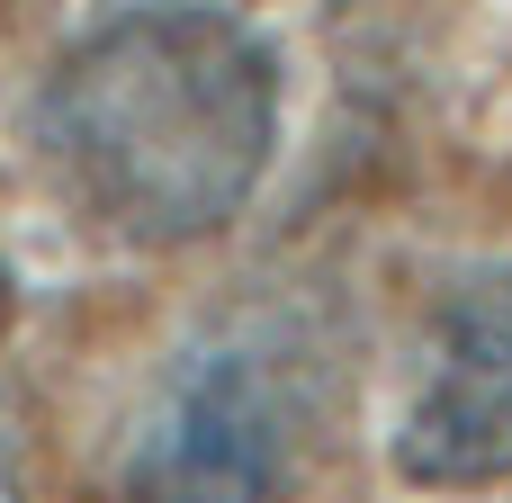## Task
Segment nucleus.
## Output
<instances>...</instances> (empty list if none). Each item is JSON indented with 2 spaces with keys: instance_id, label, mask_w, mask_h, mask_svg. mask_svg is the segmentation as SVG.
Wrapping results in <instances>:
<instances>
[{
  "instance_id": "nucleus-1",
  "label": "nucleus",
  "mask_w": 512,
  "mask_h": 503,
  "mask_svg": "<svg viewBox=\"0 0 512 503\" xmlns=\"http://www.w3.org/2000/svg\"><path fill=\"white\" fill-rule=\"evenodd\" d=\"M279 135V45L225 0H126L36 81V153L54 189L135 252L216 243L261 198Z\"/></svg>"
},
{
  "instance_id": "nucleus-2",
  "label": "nucleus",
  "mask_w": 512,
  "mask_h": 503,
  "mask_svg": "<svg viewBox=\"0 0 512 503\" xmlns=\"http://www.w3.org/2000/svg\"><path fill=\"white\" fill-rule=\"evenodd\" d=\"M387 468L414 495L512 486V261L450 279L387 405Z\"/></svg>"
},
{
  "instance_id": "nucleus-3",
  "label": "nucleus",
  "mask_w": 512,
  "mask_h": 503,
  "mask_svg": "<svg viewBox=\"0 0 512 503\" xmlns=\"http://www.w3.org/2000/svg\"><path fill=\"white\" fill-rule=\"evenodd\" d=\"M288 468H297L288 360L252 333H225L162 378L126 468V503H279Z\"/></svg>"
},
{
  "instance_id": "nucleus-4",
  "label": "nucleus",
  "mask_w": 512,
  "mask_h": 503,
  "mask_svg": "<svg viewBox=\"0 0 512 503\" xmlns=\"http://www.w3.org/2000/svg\"><path fill=\"white\" fill-rule=\"evenodd\" d=\"M0 503H27V477H18V432H9V405H0Z\"/></svg>"
}]
</instances>
